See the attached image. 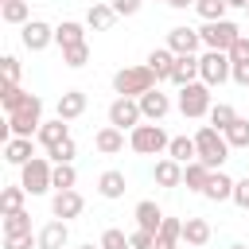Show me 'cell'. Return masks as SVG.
Returning <instances> with one entry per match:
<instances>
[{"label":"cell","mask_w":249,"mask_h":249,"mask_svg":"<svg viewBox=\"0 0 249 249\" xmlns=\"http://www.w3.org/2000/svg\"><path fill=\"white\" fill-rule=\"evenodd\" d=\"M233 82H237V86H249V62L233 66Z\"/></svg>","instance_id":"48"},{"label":"cell","mask_w":249,"mask_h":249,"mask_svg":"<svg viewBox=\"0 0 249 249\" xmlns=\"http://www.w3.org/2000/svg\"><path fill=\"white\" fill-rule=\"evenodd\" d=\"M0 16H4V23H31L27 16H31V4L27 0H4V8H0Z\"/></svg>","instance_id":"32"},{"label":"cell","mask_w":249,"mask_h":249,"mask_svg":"<svg viewBox=\"0 0 249 249\" xmlns=\"http://www.w3.org/2000/svg\"><path fill=\"white\" fill-rule=\"evenodd\" d=\"M210 109H214V101H210V86L206 82H191V86L179 89V113L183 117L198 121V117H210Z\"/></svg>","instance_id":"7"},{"label":"cell","mask_w":249,"mask_h":249,"mask_svg":"<svg viewBox=\"0 0 249 249\" xmlns=\"http://www.w3.org/2000/svg\"><path fill=\"white\" fill-rule=\"evenodd\" d=\"M230 62L233 66H241V62H249V35H241L233 47H230Z\"/></svg>","instance_id":"43"},{"label":"cell","mask_w":249,"mask_h":249,"mask_svg":"<svg viewBox=\"0 0 249 249\" xmlns=\"http://www.w3.org/2000/svg\"><path fill=\"white\" fill-rule=\"evenodd\" d=\"M19 187H23L27 195H47V191L54 187V163H51L47 156H35L31 163L19 167Z\"/></svg>","instance_id":"4"},{"label":"cell","mask_w":249,"mask_h":249,"mask_svg":"<svg viewBox=\"0 0 249 249\" xmlns=\"http://www.w3.org/2000/svg\"><path fill=\"white\" fill-rule=\"evenodd\" d=\"M226 0H195V12L206 19V23H214V19H226Z\"/></svg>","instance_id":"35"},{"label":"cell","mask_w":249,"mask_h":249,"mask_svg":"<svg viewBox=\"0 0 249 249\" xmlns=\"http://www.w3.org/2000/svg\"><path fill=\"white\" fill-rule=\"evenodd\" d=\"M23 47L27 51H47L51 43H54V27L51 23H43V19H31V23H23Z\"/></svg>","instance_id":"10"},{"label":"cell","mask_w":249,"mask_h":249,"mask_svg":"<svg viewBox=\"0 0 249 249\" xmlns=\"http://www.w3.org/2000/svg\"><path fill=\"white\" fill-rule=\"evenodd\" d=\"M198 35H202V47H206V51H222V54H230V47L241 39V27H237L233 19H214V23H202Z\"/></svg>","instance_id":"6"},{"label":"cell","mask_w":249,"mask_h":249,"mask_svg":"<svg viewBox=\"0 0 249 249\" xmlns=\"http://www.w3.org/2000/svg\"><path fill=\"white\" fill-rule=\"evenodd\" d=\"M167 4H171V8H191L195 0H167Z\"/></svg>","instance_id":"49"},{"label":"cell","mask_w":249,"mask_h":249,"mask_svg":"<svg viewBox=\"0 0 249 249\" xmlns=\"http://www.w3.org/2000/svg\"><path fill=\"white\" fill-rule=\"evenodd\" d=\"M117 19L121 16L113 12V4H89V12H86V27H93V31H109Z\"/></svg>","instance_id":"23"},{"label":"cell","mask_w":249,"mask_h":249,"mask_svg":"<svg viewBox=\"0 0 249 249\" xmlns=\"http://www.w3.org/2000/svg\"><path fill=\"white\" fill-rule=\"evenodd\" d=\"M35 237H39V245H35V249H62V245L70 241V226H66L62 218H51Z\"/></svg>","instance_id":"14"},{"label":"cell","mask_w":249,"mask_h":249,"mask_svg":"<svg viewBox=\"0 0 249 249\" xmlns=\"http://www.w3.org/2000/svg\"><path fill=\"white\" fill-rule=\"evenodd\" d=\"M43 128V97H27L16 113H8V132L12 136H31V132H39Z\"/></svg>","instance_id":"5"},{"label":"cell","mask_w":249,"mask_h":249,"mask_svg":"<svg viewBox=\"0 0 249 249\" xmlns=\"http://www.w3.org/2000/svg\"><path fill=\"white\" fill-rule=\"evenodd\" d=\"M54 43L66 51V47H78V43H86V27L78 23V19H62L58 27H54Z\"/></svg>","instance_id":"24"},{"label":"cell","mask_w":249,"mask_h":249,"mask_svg":"<svg viewBox=\"0 0 249 249\" xmlns=\"http://www.w3.org/2000/svg\"><path fill=\"white\" fill-rule=\"evenodd\" d=\"M35 136H39V144H43L47 152H54L62 140H70V128H66V121H62V117H54V121H43V128H39Z\"/></svg>","instance_id":"17"},{"label":"cell","mask_w":249,"mask_h":249,"mask_svg":"<svg viewBox=\"0 0 249 249\" xmlns=\"http://www.w3.org/2000/svg\"><path fill=\"white\" fill-rule=\"evenodd\" d=\"M74 156H78V144H74V136H70V140H62L54 152H47V160H51V163H74Z\"/></svg>","instance_id":"40"},{"label":"cell","mask_w":249,"mask_h":249,"mask_svg":"<svg viewBox=\"0 0 249 249\" xmlns=\"http://www.w3.org/2000/svg\"><path fill=\"white\" fill-rule=\"evenodd\" d=\"M23 198H27V191L16 183V187H4L0 191V214H19L23 210Z\"/></svg>","instance_id":"31"},{"label":"cell","mask_w":249,"mask_h":249,"mask_svg":"<svg viewBox=\"0 0 249 249\" xmlns=\"http://www.w3.org/2000/svg\"><path fill=\"white\" fill-rule=\"evenodd\" d=\"M51 210H54V218L70 222V218H78V214L86 210V198H82L78 191H54V198H51Z\"/></svg>","instance_id":"12"},{"label":"cell","mask_w":249,"mask_h":249,"mask_svg":"<svg viewBox=\"0 0 249 249\" xmlns=\"http://www.w3.org/2000/svg\"><path fill=\"white\" fill-rule=\"evenodd\" d=\"M128 241H132V249H152L156 233H148V230H132V233H128Z\"/></svg>","instance_id":"46"},{"label":"cell","mask_w":249,"mask_h":249,"mask_svg":"<svg viewBox=\"0 0 249 249\" xmlns=\"http://www.w3.org/2000/svg\"><path fill=\"white\" fill-rule=\"evenodd\" d=\"M140 4H144V0H113V12H117V16H136Z\"/></svg>","instance_id":"47"},{"label":"cell","mask_w":249,"mask_h":249,"mask_svg":"<svg viewBox=\"0 0 249 249\" xmlns=\"http://www.w3.org/2000/svg\"><path fill=\"white\" fill-rule=\"evenodd\" d=\"M171 82L183 89V86H191V82H198V58L195 54H179L175 58V70H171Z\"/></svg>","instance_id":"25"},{"label":"cell","mask_w":249,"mask_h":249,"mask_svg":"<svg viewBox=\"0 0 249 249\" xmlns=\"http://www.w3.org/2000/svg\"><path fill=\"white\" fill-rule=\"evenodd\" d=\"M0 62H4V82L8 86H19V58L16 54H4Z\"/></svg>","instance_id":"42"},{"label":"cell","mask_w":249,"mask_h":249,"mask_svg":"<svg viewBox=\"0 0 249 249\" xmlns=\"http://www.w3.org/2000/svg\"><path fill=\"white\" fill-rule=\"evenodd\" d=\"M78 249H101V245H93V241H86V245H78Z\"/></svg>","instance_id":"52"},{"label":"cell","mask_w":249,"mask_h":249,"mask_svg":"<svg viewBox=\"0 0 249 249\" xmlns=\"http://www.w3.org/2000/svg\"><path fill=\"white\" fill-rule=\"evenodd\" d=\"M230 78H233V62H230V54H222V51H206V54L198 58V82H206L210 89L222 86V82H230Z\"/></svg>","instance_id":"8"},{"label":"cell","mask_w":249,"mask_h":249,"mask_svg":"<svg viewBox=\"0 0 249 249\" xmlns=\"http://www.w3.org/2000/svg\"><path fill=\"white\" fill-rule=\"evenodd\" d=\"M210 175H214V171H210L202 160H195V163H187V167H183V183H187V191H198V195L206 191Z\"/></svg>","instance_id":"30"},{"label":"cell","mask_w":249,"mask_h":249,"mask_svg":"<svg viewBox=\"0 0 249 249\" xmlns=\"http://www.w3.org/2000/svg\"><path fill=\"white\" fill-rule=\"evenodd\" d=\"M152 179H156V187H183V163H175L171 156H163V160H156Z\"/></svg>","instance_id":"16"},{"label":"cell","mask_w":249,"mask_h":249,"mask_svg":"<svg viewBox=\"0 0 249 249\" xmlns=\"http://www.w3.org/2000/svg\"><path fill=\"white\" fill-rule=\"evenodd\" d=\"M86 113V93L82 89H66L62 97H58V117L62 121H78Z\"/></svg>","instance_id":"26"},{"label":"cell","mask_w":249,"mask_h":249,"mask_svg":"<svg viewBox=\"0 0 249 249\" xmlns=\"http://www.w3.org/2000/svg\"><path fill=\"white\" fill-rule=\"evenodd\" d=\"M163 4H167V0H163Z\"/></svg>","instance_id":"53"},{"label":"cell","mask_w":249,"mask_h":249,"mask_svg":"<svg viewBox=\"0 0 249 249\" xmlns=\"http://www.w3.org/2000/svg\"><path fill=\"white\" fill-rule=\"evenodd\" d=\"M195 148H198V160H202L210 171H222V163H226V156H230L226 132H218L214 124H202V128L195 132Z\"/></svg>","instance_id":"1"},{"label":"cell","mask_w":249,"mask_h":249,"mask_svg":"<svg viewBox=\"0 0 249 249\" xmlns=\"http://www.w3.org/2000/svg\"><path fill=\"white\" fill-rule=\"evenodd\" d=\"M179 241H183V222H179V218H163L152 249H179Z\"/></svg>","instance_id":"22"},{"label":"cell","mask_w":249,"mask_h":249,"mask_svg":"<svg viewBox=\"0 0 249 249\" xmlns=\"http://www.w3.org/2000/svg\"><path fill=\"white\" fill-rule=\"evenodd\" d=\"M4 160H8L12 167L31 163V160H35V152H31V136H12V140L4 144Z\"/></svg>","instance_id":"20"},{"label":"cell","mask_w":249,"mask_h":249,"mask_svg":"<svg viewBox=\"0 0 249 249\" xmlns=\"http://www.w3.org/2000/svg\"><path fill=\"white\" fill-rule=\"evenodd\" d=\"M230 8H249V0H226Z\"/></svg>","instance_id":"50"},{"label":"cell","mask_w":249,"mask_h":249,"mask_svg":"<svg viewBox=\"0 0 249 249\" xmlns=\"http://www.w3.org/2000/svg\"><path fill=\"white\" fill-rule=\"evenodd\" d=\"M167 156L175 160V163H195L198 160V148H195V136H171V144H167Z\"/></svg>","instance_id":"27"},{"label":"cell","mask_w":249,"mask_h":249,"mask_svg":"<svg viewBox=\"0 0 249 249\" xmlns=\"http://www.w3.org/2000/svg\"><path fill=\"white\" fill-rule=\"evenodd\" d=\"M226 140H230V148H249V121L237 117V121L226 128Z\"/></svg>","instance_id":"37"},{"label":"cell","mask_w":249,"mask_h":249,"mask_svg":"<svg viewBox=\"0 0 249 249\" xmlns=\"http://www.w3.org/2000/svg\"><path fill=\"white\" fill-rule=\"evenodd\" d=\"M97 245H101V249H132V241H128V233H124V230H105Z\"/></svg>","instance_id":"41"},{"label":"cell","mask_w":249,"mask_h":249,"mask_svg":"<svg viewBox=\"0 0 249 249\" xmlns=\"http://www.w3.org/2000/svg\"><path fill=\"white\" fill-rule=\"evenodd\" d=\"M31 245H39V237H31V233H16V237H4V249H31Z\"/></svg>","instance_id":"44"},{"label":"cell","mask_w":249,"mask_h":249,"mask_svg":"<svg viewBox=\"0 0 249 249\" xmlns=\"http://www.w3.org/2000/svg\"><path fill=\"white\" fill-rule=\"evenodd\" d=\"M202 47V35L195 27H171L167 31V51L171 54H195Z\"/></svg>","instance_id":"11"},{"label":"cell","mask_w":249,"mask_h":249,"mask_svg":"<svg viewBox=\"0 0 249 249\" xmlns=\"http://www.w3.org/2000/svg\"><path fill=\"white\" fill-rule=\"evenodd\" d=\"M136 101H140L144 121H156V124H160V121L171 113V97H167V93H160V89H148V93H144V97H136Z\"/></svg>","instance_id":"13"},{"label":"cell","mask_w":249,"mask_h":249,"mask_svg":"<svg viewBox=\"0 0 249 249\" xmlns=\"http://www.w3.org/2000/svg\"><path fill=\"white\" fill-rule=\"evenodd\" d=\"M74 183H78L74 163H54V191H74Z\"/></svg>","instance_id":"38"},{"label":"cell","mask_w":249,"mask_h":249,"mask_svg":"<svg viewBox=\"0 0 249 249\" xmlns=\"http://www.w3.org/2000/svg\"><path fill=\"white\" fill-rule=\"evenodd\" d=\"M27 97H31V93H27V89H19V86H8V82L0 86V101H4V109H8V113H16Z\"/></svg>","instance_id":"36"},{"label":"cell","mask_w":249,"mask_h":249,"mask_svg":"<svg viewBox=\"0 0 249 249\" xmlns=\"http://www.w3.org/2000/svg\"><path fill=\"white\" fill-rule=\"evenodd\" d=\"M183 241H187L191 249H202V245L210 241V222H206V218H187V222H183Z\"/></svg>","instance_id":"29"},{"label":"cell","mask_w":249,"mask_h":249,"mask_svg":"<svg viewBox=\"0 0 249 249\" xmlns=\"http://www.w3.org/2000/svg\"><path fill=\"white\" fill-rule=\"evenodd\" d=\"M16 233H31V214H27V210L4 214V237H16Z\"/></svg>","instance_id":"34"},{"label":"cell","mask_w":249,"mask_h":249,"mask_svg":"<svg viewBox=\"0 0 249 249\" xmlns=\"http://www.w3.org/2000/svg\"><path fill=\"white\" fill-rule=\"evenodd\" d=\"M233 183H237V179H230L226 171H214L202 195H206L210 202H233Z\"/></svg>","instance_id":"21"},{"label":"cell","mask_w":249,"mask_h":249,"mask_svg":"<svg viewBox=\"0 0 249 249\" xmlns=\"http://www.w3.org/2000/svg\"><path fill=\"white\" fill-rule=\"evenodd\" d=\"M175 58H179V54H171L167 47H156V51L148 54V70L156 74V82H171V70H175Z\"/></svg>","instance_id":"18"},{"label":"cell","mask_w":249,"mask_h":249,"mask_svg":"<svg viewBox=\"0 0 249 249\" xmlns=\"http://www.w3.org/2000/svg\"><path fill=\"white\" fill-rule=\"evenodd\" d=\"M226 249H249V245H241V241H233V245H226Z\"/></svg>","instance_id":"51"},{"label":"cell","mask_w":249,"mask_h":249,"mask_svg":"<svg viewBox=\"0 0 249 249\" xmlns=\"http://www.w3.org/2000/svg\"><path fill=\"white\" fill-rule=\"evenodd\" d=\"M167 144H171V136L156 121H148V124H140V128L128 132V148L136 156H167Z\"/></svg>","instance_id":"3"},{"label":"cell","mask_w":249,"mask_h":249,"mask_svg":"<svg viewBox=\"0 0 249 249\" xmlns=\"http://www.w3.org/2000/svg\"><path fill=\"white\" fill-rule=\"evenodd\" d=\"M62 62H66L70 70H82V66L89 62V47H86V43H78V47H66V51H62Z\"/></svg>","instance_id":"39"},{"label":"cell","mask_w":249,"mask_h":249,"mask_svg":"<svg viewBox=\"0 0 249 249\" xmlns=\"http://www.w3.org/2000/svg\"><path fill=\"white\" fill-rule=\"evenodd\" d=\"M124 171H101L97 175V195L101 198H124Z\"/></svg>","instance_id":"28"},{"label":"cell","mask_w":249,"mask_h":249,"mask_svg":"<svg viewBox=\"0 0 249 249\" xmlns=\"http://www.w3.org/2000/svg\"><path fill=\"white\" fill-rule=\"evenodd\" d=\"M245 12H249V8H245Z\"/></svg>","instance_id":"54"},{"label":"cell","mask_w":249,"mask_h":249,"mask_svg":"<svg viewBox=\"0 0 249 249\" xmlns=\"http://www.w3.org/2000/svg\"><path fill=\"white\" fill-rule=\"evenodd\" d=\"M132 218H136V230H148V233H160V226H163V210L152 202V198H144V202H136V210H132Z\"/></svg>","instance_id":"15"},{"label":"cell","mask_w":249,"mask_h":249,"mask_svg":"<svg viewBox=\"0 0 249 249\" xmlns=\"http://www.w3.org/2000/svg\"><path fill=\"white\" fill-rule=\"evenodd\" d=\"M109 124H113V128H121V132H124V128H128V132H132V128H140V124H144L140 101H136V97H117V101L109 105Z\"/></svg>","instance_id":"9"},{"label":"cell","mask_w":249,"mask_h":249,"mask_svg":"<svg viewBox=\"0 0 249 249\" xmlns=\"http://www.w3.org/2000/svg\"><path fill=\"white\" fill-rule=\"evenodd\" d=\"M113 89H117V97H144L148 89H156V74L148 70V62L124 66L113 74Z\"/></svg>","instance_id":"2"},{"label":"cell","mask_w":249,"mask_h":249,"mask_svg":"<svg viewBox=\"0 0 249 249\" xmlns=\"http://www.w3.org/2000/svg\"><path fill=\"white\" fill-rule=\"evenodd\" d=\"M93 148H97L101 156H117V152L124 148V132H121V128H113V124H105V128H97V132H93Z\"/></svg>","instance_id":"19"},{"label":"cell","mask_w":249,"mask_h":249,"mask_svg":"<svg viewBox=\"0 0 249 249\" xmlns=\"http://www.w3.org/2000/svg\"><path fill=\"white\" fill-rule=\"evenodd\" d=\"M233 202H237V206H241V210H249V175H245V179H237V183H233Z\"/></svg>","instance_id":"45"},{"label":"cell","mask_w":249,"mask_h":249,"mask_svg":"<svg viewBox=\"0 0 249 249\" xmlns=\"http://www.w3.org/2000/svg\"><path fill=\"white\" fill-rule=\"evenodd\" d=\"M233 121H237V109H233V105H226V101H218V105L210 109V124H214L218 132H226V128H230Z\"/></svg>","instance_id":"33"}]
</instances>
